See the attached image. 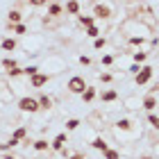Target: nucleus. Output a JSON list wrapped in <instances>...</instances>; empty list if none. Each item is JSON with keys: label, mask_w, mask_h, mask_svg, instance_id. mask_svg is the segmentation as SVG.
I'll return each instance as SVG.
<instances>
[{"label": "nucleus", "mask_w": 159, "mask_h": 159, "mask_svg": "<svg viewBox=\"0 0 159 159\" xmlns=\"http://www.w3.org/2000/svg\"><path fill=\"white\" fill-rule=\"evenodd\" d=\"M111 132L120 141H132V139H139L143 129H141V123H134L132 118H118L111 125Z\"/></svg>", "instance_id": "nucleus-1"}, {"label": "nucleus", "mask_w": 159, "mask_h": 159, "mask_svg": "<svg viewBox=\"0 0 159 159\" xmlns=\"http://www.w3.org/2000/svg\"><path fill=\"white\" fill-rule=\"evenodd\" d=\"M16 107H18V109L23 111V114H37V111H41V107H39V102H37V98H30V96L18 98Z\"/></svg>", "instance_id": "nucleus-2"}, {"label": "nucleus", "mask_w": 159, "mask_h": 159, "mask_svg": "<svg viewBox=\"0 0 159 159\" xmlns=\"http://www.w3.org/2000/svg\"><path fill=\"white\" fill-rule=\"evenodd\" d=\"M96 20H109L114 14H111V5L107 2H93V14H91Z\"/></svg>", "instance_id": "nucleus-3"}, {"label": "nucleus", "mask_w": 159, "mask_h": 159, "mask_svg": "<svg viewBox=\"0 0 159 159\" xmlns=\"http://www.w3.org/2000/svg\"><path fill=\"white\" fill-rule=\"evenodd\" d=\"M86 86H89V84L84 82V77H82V75H73V77H70L68 82H66V89H68L70 93H75V96H82Z\"/></svg>", "instance_id": "nucleus-4"}, {"label": "nucleus", "mask_w": 159, "mask_h": 159, "mask_svg": "<svg viewBox=\"0 0 159 159\" xmlns=\"http://www.w3.org/2000/svg\"><path fill=\"white\" fill-rule=\"evenodd\" d=\"M152 73H155V68L150 66V64H143V66H141V70L134 75V84H136V86H143V84H148L150 80H152Z\"/></svg>", "instance_id": "nucleus-5"}, {"label": "nucleus", "mask_w": 159, "mask_h": 159, "mask_svg": "<svg viewBox=\"0 0 159 159\" xmlns=\"http://www.w3.org/2000/svg\"><path fill=\"white\" fill-rule=\"evenodd\" d=\"M66 143H68V134L66 132H59L52 141H50V150H52V152H59V150L66 148Z\"/></svg>", "instance_id": "nucleus-6"}, {"label": "nucleus", "mask_w": 159, "mask_h": 159, "mask_svg": "<svg viewBox=\"0 0 159 159\" xmlns=\"http://www.w3.org/2000/svg\"><path fill=\"white\" fill-rule=\"evenodd\" d=\"M48 82H50V73H37V75L30 77V86H34V89H41Z\"/></svg>", "instance_id": "nucleus-7"}, {"label": "nucleus", "mask_w": 159, "mask_h": 159, "mask_svg": "<svg viewBox=\"0 0 159 159\" xmlns=\"http://www.w3.org/2000/svg\"><path fill=\"white\" fill-rule=\"evenodd\" d=\"M141 107H143V109H146L148 114H155V109L159 107V102H157V96H150V93H148V96H143V100H141Z\"/></svg>", "instance_id": "nucleus-8"}, {"label": "nucleus", "mask_w": 159, "mask_h": 159, "mask_svg": "<svg viewBox=\"0 0 159 159\" xmlns=\"http://www.w3.org/2000/svg\"><path fill=\"white\" fill-rule=\"evenodd\" d=\"M98 98L102 100V102H116L118 100V91L116 89H105L102 93H98Z\"/></svg>", "instance_id": "nucleus-9"}, {"label": "nucleus", "mask_w": 159, "mask_h": 159, "mask_svg": "<svg viewBox=\"0 0 159 159\" xmlns=\"http://www.w3.org/2000/svg\"><path fill=\"white\" fill-rule=\"evenodd\" d=\"M64 11L70 14V16H80V14H82V2H75V0H70V2L64 5Z\"/></svg>", "instance_id": "nucleus-10"}, {"label": "nucleus", "mask_w": 159, "mask_h": 159, "mask_svg": "<svg viewBox=\"0 0 159 159\" xmlns=\"http://www.w3.org/2000/svg\"><path fill=\"white\" fill-rule=\"evenodd\" d=\"M48 16H52V18H59L61 14H64V5L61 2H48Z\"/></svg>", "instance_id": "nucleus-11"}, {"label": "nucleus", "mask_w": 159, "mask_h": 159, "mask_svg": "<svg viewBox=\"0 0 159 159\" xmlns=\"http://www.w3.org/2000/svg\"><path fill=\"white\" fill-rule=\"evenodd\" d=\"M148 57H150L148 50H136V52H132V61L136 64V66H143V64L148 61Z\"/></svg>", "instance_id": "nucleus-12"}, {"label": "nucleus", "mask_w": 159, "mask_h": 159, "mask_svg": "<svg viewBox=\"0 0 159 159\" xmlns=\"http://www.w3.org/2000/svg\"><path fill=\"white\" fill-rule=\"evenodd\" d=\"M11 98H14V91L5 82H0V102H11Z\"/></svg>", "instance_id": "nucleus-13"}, {"label": "nucleus", "mask_w": 159, "mask_h": 159, "mask_svg": "<svg viewBox=\"0 0 159 159\" xmlns=\"http://www.w3.org/2000/svg\"><path fill=\"white\" fill-rule=\"evenodd\" d=\"M80 98H82V102H93V100L98 98V89H96V86H86Z\"/></svg>", "instance_id": "nucleus-14"}, {"label": "nucleus", "mask_w": 159, "mask_h": 159, "mask_svg": "<svg viewBox=\"0 0 159 159\" xmlns=\"http://www.w3.org/2000/svg\"><path fill=\"white\" fill-rule=\"evenodd\" d=\"M0 48H2L5 52H14V50L18 48V43H16V39H11V37H5L2 41H0Z\"/></svg>", "instance_id": "nucleus-15"}, {"label": "nucleus", "mask_w": 159, "mask_h": 159, "mask_svg": "<svg viewBox=\"0 0 159 159\" xmlns=\"http://www.w3.org/2000/svg\"><path fill=\"white\" fill-rule=\"evenodd\" d=\"M46 68H52L55 73L57 70H64V61L59 59V57H48L46 59Z\"/></svg>", "instance_id": "nucleus-16"}, {"label": "nucleus", "mask_w": 159, "mask_h": 159, "mask_svg": "<svg viewBox=\"0 0 159 159\" xmlns=\"http://www.w3.org/2000/svg\"><path fill=\"white\" fill-rule=\"evenodd\" d=\"M18 146H20V143H18L16 139H7V141L0 143V152L7 155V152H11V150H14V148H18Z\"/></svg>", "instance_id": "nucleus-17"}, {"label": "nucleus", "mask_w": 159, "mask_h": 159, "mask_svg": "<svg viewBox=\"0 0 159 159\" xmlns=\"http://www.w3.org/2000/svg\"><path fill=\"white\" fill-rule=\"evenodd\" d=\"M7 23H9V25H18V23H23V14H20L18 9H11L9 14H7Z\"/></svg>", "instance_id": "nucleus-18"}, {"label": "nucleus", "mask_w": 159, "mask_h": 159, "mask_svg": "<svg viewBox=\"0 0 159 159\" xmlns=\"http://www.w3.org/2000/svg\"><path fill=\"white\" fill-rule=\"evenodd\" d=\"M91 148H93V150H100V152H105L109 146H107V141L102 139V136H93V139H91Z\"/></svg>", "instance_id": "nucleus-19"}, {"label": "nucleus", "mask_w": 159, "mask_h": 159, "mask_svg": "<svg viewBox=\"0 0 159 159\" xmlns=\"http://www.w3.org/2000/svg\"><path fill=\"white\" fill-rule=\"evenodd\" d=\"M37 102H39V107H41V109H52V98H50V96H46V93H41V96L37 98Z\"/></svg>", "instance_id": "nucleus-20"}, {"label": "nucleus", "mask_w": 159, "mask_h": 159, "mask_svg": "<svg viewBox=\"0 0 159 159\" xmlns=\"http://www.w3.org/2000/svg\"><path fill=\"white\" fill-rule=\"evenodd\" d=\"M32 148L37 150V152H48L50 150V141H46V139H37L32 143Z\"/></svg>", "instance_id": "nucleus-21"}, {"label": "nucleus", "mask_w": 159, "mask_h": 159, "mask_svg": "<svg viewBox=\"0 0 159 159\" xmlns=\"http://www.w3.org/2000/svg\"><path fill=\"white\" fill-rule=\"evenodd\" d=\"M84 37H89V39H98V37H102V30H100V25H91L89 30H84Z\"/></svg>", "instance_id": "nucleus-22"}, {"label": "nucleus", "mask_w": 159, "mask_h": 159, "mask_svg": "<svg viewBox=\"0 0 159 159\" xmlns=\"http://www.w3.org/2000/svg\"><path fill=\"white\" fill-rule=\"evenodd\" d=\"M11 139H16L18 143H20V141H25V139H27V127H23V125L16 127V129L11 132Z\"/></svg>", "instance_id": "nucleus-23"}, {"label": "nucleus", "mask_w": 159, "mask_h": 159, "mask_svg": "<svg viewBox=\"0 0 159 159\" xmlns=\"http://www.w3.org/2000/svg\"><path fill=\"white\" fill-rule=\"evenodd\" d=\"M77 20H80V25H82L84 30H89L91 25H96V18H93V16H84V14H80Z\"/></svg>", "instance_id": "nucleus-24"}, {"label": "nucleus", "mask_w": 159, "mask_h": 159, "mask_svg": "<svg viewBox=\"0 0 159 159\" xmlns=\"http://www.w3.org/2000/svg\"><path fill=\"white\" fill-rule=\"evenodd\" d=\"M127 43H129V46H134V48H141V46H146V37H141V34H136V37H127Z\"/></svg>", "instance_id": "nucleus-25"}, {"label": "nucleus", "mask_w": 159, "mask_h": 159, "mask_svg": "<svg viewBox=\"0 0 159 159\" xmlns=\"http://www.w3.org/2000/svg\"><path fill=\"white\" fill-rule=\"evenodd\" d=\"M0 64H2V68H5V73H7V70H11V68H18V61H16V59H14V57H5V59H2V61H0Z\"/></svg>", "instance_id": "nucleus-26"}, {"label": "nucleus", "mask_w": 159, "mask_h": 159, "mask_svg": "<svg viewBox=\"0 0 159 159\" xmlns=\"http://www.w3.org/2000/svg\"><path fill=\"white\" fill-rule=\"evenodd\" d=\"M80 125H82V120H80V118H68V120H66V134H68V132H75Z\"/></svg>", "instance_id": "nucleus-27"}, {"label": "nucleus", "mask_w": 159, "mask_h": 159, "mask_svg": "<svg viewBox=\"0 0 159 159\" xmlns=\"http://www.w3.org/2000/svg\"><path fill=\"white\" fill-rule=\"evenodd\" d=\"M9 30L14 34H18V37H23V34H27V25L25 23H18V25H9Z\"/></svg>", "instance_id": "nucleus-28"}, {"label": "nucleus", "mask_w": 159, "mask_h": 159, "mask_svg": "<svg viewBox=\"0 0 159 159\" xmlns=\"http://www.w3.org/2000/svg\"><path fill=\"white\" fill-rule=\"evenodd\" d=\"M123 102H125V107H127V109H139V98H134V96L125 98Z\"/></svg>", "instance_id": "nucleus-29"}, {"label": "nucleus", "mask_w": 159, "mask_h": 159, "mask_svg": "<svg viewBox=\"0 0 159 159\" xmlns=\"http://www.w3.org/2000/svg\"><path fill=\"white\" fill-rule=\"evenodd\" d=\"M98 80L102 84H109V82H114V73H109V70H102V73L98 75Z\"/></svg>", "instance_id": "nucleus-30"}, {"label": "nucleus", "mask_w": 159, "mask_h": 159, "mask_svg": "<svg viewBox=\"0 0 159 159\" xmlns=\"http://www.w3.org/2000/svg\"><path fill=\"white\" fill-rule=\"evenodd\" d=\"M102 155H105V159H120V152H118V150H114V148H107Z\"/></svg>", "instance_id": "nucleus-31"}, {"label": "nucleus", "mask_w": 159, "mask_h": 159, "mask_svg": "<svg viewBox=\"0 0 159 159\" xmlns=\"http://www.w3.org/2000/svg\"><path fill=\"white\" fill-rule=\"evenodd\" d=\"M148 123H150V127H152V129L159 132V116H157V114H148Z\"/></svg>", "instance_id": "nucleus-32"}, {"label": "nucleus", "mask_w": 159, "mask_h": 159, "mask_svg": "<svg viewBox=\"0 0 159 159\" xmlns=\"http://www.w3.org/2000/svg\"><path fill=\"white\" fill-rule=\"evenodd\" d=\"M37 73H41L39 66H25L23 68V75H27V77H32V75H37Z\"/></svg>", "instance_id": "nucleus-33"}, {"label": "nucleus", "mask_w": 159, "mask_h": 159, "mask_svg": "<svg viewBox=\"0 0 159 159\" xmlns=\"http://www.w3.org/2000/svg\"><path fill=\"white\" fill-rule=\"evenodd\" d=\"M107 46V39L105 37H98V39H93V48H96V50H102Z\"/></svg>", "instance_id": "nucleus-34"}, {"label": "nucleus", "mask_w": 159, "mask_h": 159, "mask_svg": "<svg viewBox=\"0 0 159 159\" xmlns=\"http://www.w3.org/2000/svg\"><path fill=\"white\" fill-rule=\"evenodd\" d=\"M100 64H102V66H111V64H114V55H102Z\"/></svg>", "instance_id": "nucleus-35"}, {"label": "nucleus", "mask_w": 159, "mask_h": 159, "mask_svg": "<svg viewBox=\"0 0 159 159\" xmlns=\"http://www.w3.org/2000/svg\"><path fill=\"white\" fill-rule=\"evenodd\" d=\"M7 75H9V77H20V75H23V68H11V70H7Z\"/></svg>", "instance_id": "nucleus-36"}, {"label": "nucleus", "mask_w": 159, "mask_h": 159, "mask_svg": "<svg viewBox=\"0 0 159 159\" xmlns=\"http://www.w3.org/2000/svg\"><path fill=\"white\" fill-rule=\"evenodd\" d=\"M77 61L82 64V66H91V57H86V55H80V57H77Z\"/></svg>", "instance_id": "nucleus-37"}, {"label": "nucleus", "mask_w": 159, "mask_h": 159, "mask_svg": "<svg viewBox=\"0 0 159 159\" xmlns=\"http://www.w3.org/2000/svg\"><path fill=\"white\" fill-rule=\"evenodd\" d=\"M68 159H89V157H86L84 152H70V157Z\"/></svg>", "instance_id": "nucleus-38"}, {"label": "nucleus", "mask_w": 159, "mask_h": 159, "mask_svg": "<svg viewBox=\"0 0 159 159\" xmlns=\"http://www.w3.org/2000/svg\"><path fill=\"white\" fill-rule=\"evenodd\" d=\"M127 70H129V73H132V75H136V73H139V70H141V66H136V64H132V66H129Z\"/></svg>", "instance_id": "nucleus-39"}, {"label": "nucleus", "mask_w": 159, "mask_h": 159, "mask_svg": "<svg viewBox=\"0 0 159 159\" xmlns=\"http://www.w3.org/2000/svg\"><path fill=\"white\" fill-rule=\"evenodd\" d=\"M0 159H20V157H16L14 152H7V155H2V157H0Z\"/></svg>", "instance_id": "nucleus-40"}, {"label": "nucleus", "mask_w": 159, "mask_h": 159, "mask_svg": "<svg viewBox=\"0 0 159 159\" xmlns=\"http://www.w3.org/2000/svg\"><path fill=\"white\" fill-rule=\"evenodd\" d=\"M150 48H159V39H157V37H155L152 41H150Z\"/></svg>", "instance_id": "nucleus-41"}, {"label": "nucleus", "mask_w": 159, "mask_h": 159, "mask_svg": "<svg viewBox=\"0 0 159 159\" xmlns=\"http://www.w3.org/2000/svg\"><path fill=\"white\" fill-rule=\"evenodd\" d=\"M157 102H159V100H157Z\"/></svg>", "instance_id": "nucleus-42"}]
</instances>
